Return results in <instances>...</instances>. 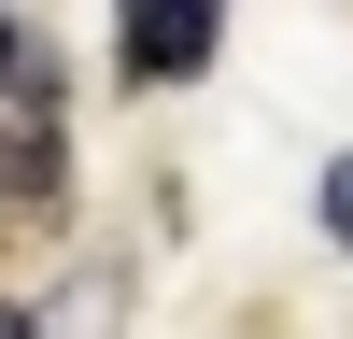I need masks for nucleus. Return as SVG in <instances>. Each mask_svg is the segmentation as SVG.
Instances as JSON below:
<instances>
[{
	"label": "nucleus",
	"instance_id": "obj_1",
	"mask_svg": "<svg viewBox=\"0 0 353 339\" xmlns=\"http://www.w3.org/2000/svg\"><path fill=\"white\" fill-rule=\"evenodd\" d=\"M212 43H226L212 0H128V14H113V71H128V85H184V71H212Z\"/></svg>",
	"mask_w": 353,
	"mask_h": 339
},
{
	"label": "nucleus",
	"instance_id": "obj_2",
	"mask_svg": "<svg viewBox=\"0 0 353 339\" xmlns=\"http://www.w3.org/2000/svg\"><path fill=\"white\" fill-rule=\"evenodd\" d=\"M57 28H28V14H0V127L14 141H57Z\"/></svg>",
	"mask_w": 353,
	"mask_h": 339
},
{
	"label": "nucleus",
	"instance_id": "obj_3",
	"mask_svg": "<svg viewBox=\"0 0 353 339\" xmlns=\"http://www.w3.org/2000/svg\"><path fill=\"white\" fill-rule=\"evenodd\" d=\"M43 339H113V269H85L71 297H57V325H43Z\"/></svg>",
	"mask_w": 353,
	"mask_h": 339
},
{
	"label": "nucleus",
	"instance_id": "obj_4",
	"mask_svg": "<svg viewBox=\"0 0 353 339\" xmlns=\"http://www.w3.org/2000/svg\"><path fill=\"white\" fill-rule=\"evenodd\" d=\"M311 212H325V240L353 254V156H325V184H311Z\"/></svg>",
	"mask_w": 353,
	"mask_h": 339
},
{
	"label": "nucleus",
	"instance_id": "obj_5",
	"mask_svg": "<svg viewBox=\"0 0 353 339\" xmlns=\"http://www.w3.org/2000/svg\"><path fill=\"white\" fill-rule=\"evenodd\" d=\"M0 339H28V311H14V297H0Z\"/></svg>",
	"mask_w": 353,
	"mask_h": 339
}]
</instances>
